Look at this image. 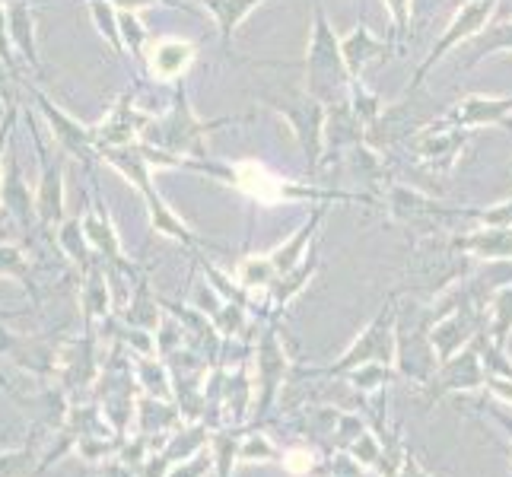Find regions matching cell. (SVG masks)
<instances>
[{"instance_id":"6da1fadb","label":"cell","mask_w":512,"mask_h":477,"mask_svg":"<svg viewBox=\"0 0 512 477\" xmlns=\"http://www.w3.org/2000/svg\"><path fill=\"white\" fill-rule=\"evenodd\" d=\"M493 10V0H474V4H468L462 13L455 16V23H452V29L446 32V39L439 42L436 48H433V55L427 58V64L420 67V74L427 70L436 58H443L446 55V48H452L458 39H468V35H474L481 26H484V20H487V13Z\"/></svg>"},{"instance_id":"7a4b0ae2","label":"cell","mask_w":512,"mask_h":477,"mask_svg":"<svg viewBox=\"0 0 512 477\" xmlns=\"http://www.w3.org/2000/svg\"><path fill=\"white\" fill-rule=\"evenodd\" d=\"M509 109L512 99H465L452 112V118H458L462 125H484V121L487 125H500Z\"/></svg>"},{"instance_id":"3957f363","label":"cell","mask_w":512,"mask_h":477,"mask_svg":"<svg viewBox=\"0 0 512 477\" xmlns=\"http://www.w3.org/2000/svg\"><path fill=\"white\" fill-rule=\"evenodd\" d=\"M42 102V109H45V115H48V121H51V125H55V128H51V131H55L58 134V140H61V147H67L70 153H86V150H90V134H86L80 125H77V121H70L67 115H61L58 109H55V105H51L45 96L39 99Z\"/></svg>"},{"instance_id":"277c9868","label":"cell","mask_w":512,"mask_h":477,"mask_svg":"<svg viewBox=\"0 0 512 477\" xmlns=\"http://www.w3.org/2000/svg\"><path fill=\"white\" fill-rule=\"evenodd\" d=\"M194 58V48L188 42H163L153 51V70L160 77H179Z\"/></svg>"},{"instance_id":"5b68a950","label":"cell","mask_w":512,"mask_h":477,"mask_svg":"<svg viewBox=\"0 0 512 477\" xmlns=\"http://www.w3.org/2000/svg\"><path fill=\"white\" fill-rule=\"evenodd\" d=\"M201 4L214 10L217 23H220V35H223V42H229V39H233L236 26L242 23V16L249 13L255 4H261V0H201Z\"/></svg>"},{"instance_id":"8992f818","label":"cell","mask_w":512,"mask_h":477,"mask_svg":"<svg viewBox=\"0 0 512 477\" xmlns=\"http://www.w3.org/2000/svg\"><path fill=\"white\" fill-rule=\"evenodd\" d=\"M10 32L20 51L29 58V64H39V55H35V42H32V13L26 0H13L10 4Z\"/></svg>"},{"instance_id":"52a82bcc","label":"cell","mask_w":512,"mask_h":477,"mask_svg":"<svg viewBox=\"0 0 512 477\" xmlns=\"http://www.w3.org/2000/svg\"><path fill=\"white\" fill-rule=\"evenodd\" d=\"M39 210L45 220H58L61 217V163L45 169V182L39 194Z\"/></svg>"},{"instance_id":"ba28073f","label":"cell","mask_w":512,"mask_h":477,"mask_svg":"<svg viewBox=\"0 0 512 477\" xmlns=\"http://www.w3.org/2000/svg\"><path fill=\"white\" fill-rule=\"evenodd\" d=\"M369 55H379V45H376L373 39H369V32H366V29L353 32V39L344 42V58H347V64H350V74H357V70L363 67V61H366Z\"/></svg>"},{"instance_id":"9c48e42d","label":"cell","mask_w":512,"mask_h":477,"mask_svg":"<svg viewBox=\"0 0 512 477\" xmlns=\"http://www.w3.org/2000/svg\"><path fill=\"white\" fill-rule=\"evenodd\" d=\"M93 13H96V20L102 23V32H109V39L112 45L118 48V32L112 26V16H109V7H102V0H93Z\"/></svg>"},{"instance_id":"30bf717a","label":"cell","mask_w":512,"mask_h":477,"mask_svg":"<svg viewBox=\"0 0 512 477\" xmlns=\"http://www.w3.org/2000/svg\"><path fill=\"white\" fill-rule=\"evenodd\" d=\"M118 23H121V29H125V35L131 39V48L137 51V48H140V39H144V32L137 29V20H134L131 13H121V20H118Z\"/></svg>"},{"instance_id":"8fae6325","label":"cell","mask_w":512,"mask_h":477,"mask_svg":"<svg viewBox=\"0 0 512 477\" xmlns=\"http://www.w3.org/2000/svg\"><path fill=\"white\" fill-rule=\"evenodd\" d=\"M0 99L13 105V93H10V83H7V70H4V64H0Z\"/></svg>"},{"instance_id":"7c38bea8","label":"cell","mask_w":512,"mask_h":477,"mask_svg":"<svg viewBox=\"0 0 512 477\" xmlns=\"http://www.w3.org/2000/svg\"><path fill=\"white\" fill-rule=\"evenodd\" d=\"M13 118H16V105H10V112H7V125H4V131H0V153H4V137H7L10 125H13Z\"/></svg>"},{"instance_id":"4fadbf2b","label":"cell","mask_w":512,"mask_h":477,"mask_svg":"<svg viewBox=\"0 0 512 477\" xmlns=\"http://www.w3.org/2000/svg\"><path fill=\"white\" fill-rule=\"evenodd\" d=\"M115 4H121V7H144V4H153V0H115Z\"/></svg>"},{"instance_id":"5bb4252c","label":"cell","mask_w":512,"mask_h":477,"mask_svg":"<svg viewBox=\"0 0 512 477\" xmlns=\"http://www.w3.org/2000/svg\"><path fill=\"white\" fill-rule=\"evenodd\" d=\"M392 4V10L398 13V23H404V0H388Z\"/></svg>"}]
</instances>
